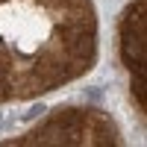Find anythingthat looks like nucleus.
I'll return each instance as SVG.
<instances>
[{"instance_id": "f257e3e1", "label": "nucleus", "mask_w": 147, "mask_h": 147, "mask_svg": "<svg viewBox=\"0 0 147 147\" xmlns=\"http://www.w3.org/2000/svg\"><path fill=\"white\" fill-rule=\"evenodd\" d=\"M59 38H65L68 50L77 56V59H91L94 41H91V32H85L82 27H74V24H62V27H59Z\"/></svg>"}, {"instance_id": "f03ea898", "label": "nucleus", "mask_w": 147, "mask_h": 147, "mask_svg": "<svg viewBox=\"0 0 147 147\" xmlns=\"http://www.w3.org/2000/svg\"><path fill=\"white\" fill-rule=\"evenodd\" d=\"M56 124L65 127V129H82L85 118H82V112H77V109H62V115L56 118Z\"/></svg>"}, {"instance_id": "7ed1b4c3", "label": "nucleus", "mask_w": 147, "mask_h": 147, "mask_svg": "<svg viewBox=\"0 0 147 147\" xmlns=\"http://www.w3.org/2000/svg\"><path fill=\"white\" fill-rule=\"evenodd\" d=\"M132 94L138 97V103L147 106V97H144V77H141V68L136 71V77H132Z\"/></svg>"}, {"instance_id": "20e7f679", "label": "nucleus", "mask_w": 147, "mask_h": 147, "mask_svg": "<svg viewBox=\"0 0 147 147\" xmlns=\"http://www.w3.org/2000/svg\"><path fill=\"white\" fill-rule=\"evenodd\" d=\"M41 112H47V109H44V103H35V106H30V112H24V115H21V121H35Z\"/></svg>"}]
</instances>
